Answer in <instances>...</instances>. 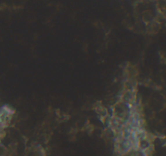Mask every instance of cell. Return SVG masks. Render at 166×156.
I'll use <instances>...</instances> for the list:
<instances>
[{
    "label": "cell",
    "instance_id": "6da1fadb",
    "mask_svg": "<svg viewBox=\"0 0 166 156\" xmlns=\"http://www.w3.org/2000/svg\"><path fill=\"white\" fill-rule=\"evenodd\" d=\"M94 110L97 112V114L102 119L104 117L108 116V111L104 107V105H102L101 103H97L94 104Z\"/></svg>",
    "mask_w": 166,
    "mask_h": 156
}]
</instances>
